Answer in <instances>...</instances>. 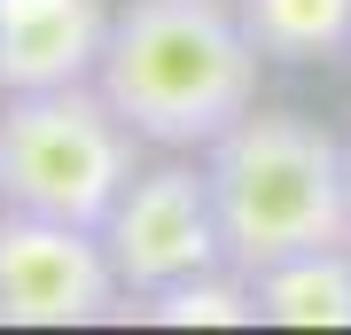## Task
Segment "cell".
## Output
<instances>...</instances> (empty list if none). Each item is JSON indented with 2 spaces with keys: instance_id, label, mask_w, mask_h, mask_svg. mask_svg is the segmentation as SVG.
Instances as JSON below:
<instances>
[{
  "instance_id": "6da1fadb",
  "label": "cell",
  "mask_w": 351,
  "mask_h": 335,
  "mask_svg": "<svg viewBox=\"0 0 351 335\" xmlns=\"http://www.w3.org/2000/svg\"><path fill=\"white\" fill-rule=\"evenodd\" d=\"M258 39L234 0H117L94 86L149 149L203 156L258 110Z\"/></svg>"
},
{
  "instance_id": "7a4b0ae2",
  "label": "cell",
  "mask_w": 351,
  "mask_h": 335,
  "mask_svg": "<svg viewBox=\"0 0 351 335\" xmlns=\"http://www.w3.org/2000/svg\"><path fill=\"white\" fill-rule=\"evenodd\" d=\"M211 203L226 226V265L258 273L297 249L351 242V172L343 140L304 110H250L203 149Z\"/></svg>"
},
{
  "instance_id": "3957f363",
  "label": "cell",
  "mask_w": 351,
  "mask_h": 335,
  "mask_svg": "<svg viewBox=\"0 0 351 335\" xmlns=\"http://www.w3.org/2000/svg\"><path fill=\"white\" fill-rule=\"evenodd\" d=\"M141 149L149 140L110 110L94 78L0 94V211L101 226L141 172Z\"/></svg>"
},
{
  "instance_id": "277c9868",
  "label": "cell",
  "mask_w": 351,
  "mask_h": 335,
  "mask_svg": "<svg viewBox=\"0 0 351 335\" xmlns=\"http://www.w3.org/2000/svg\"><path fill=\"white\" fill-rule=\"evenodd\" d=\"M101 242H110V258H117L125 304L156 297V288H172L188 273L226 265V226H219L203 156L164 149L156 164H141L125 179V195H117V211L101 219Z\"/></svg>"
},
{
  "instance_id": "5b68a950",
  "label": "cell",
  "mask_w": 351,
  "mask_h": 335,
  "mask_svg": "<svg viewBox=\"0 0 351 335\" xmlns=\"http://www.w3.org/2000/svg\"><path fill=\"white\" fill-rule=\"evenodd\" d=\"M125 320V281L101 226L0 211V327H101Z\"/></svg>"
},
{
  "instance_id": "8992f818",
  "label": "cell",
  "mask_w": 351,
  "mask_h": 335,
  "mask_svg": "<svg viewBox=\"0 0 351 335\" xmlns=\"http://www.w3.org/2000/svg\"><path fill=\"white\" fill-rule=\"evenodd\" d=\"M110 24H117L110 0H0V94L94 78Z\"/></svg>"
},
{
  "instance_id": "52a82bcc",
  "label": "cell",
  "mask_w": 351,
  "mask_h": 335,
  "mask_svg": "<svg viewBox=\"0 0 351 335\" xmlns=\"http://www.w3.org/2000/svg\"><path fill=\"white\" fill-rule=\"evenodd\" d=\"M250 288H258V320L265 327H351V242L258 265Z\"/></svg>"
},
{
  "instance_id": "ba28073f",
  "label": "cell",
  "mask_w": 351,
  "mask_h": 335,
  "mask_svg": "<svg viewBox=\"0 0 351 335\" xmlns=\"http://www.w3.org/2000/svg\"><path fill=\"white\" fill-rule=\"evenodd\" d=\"M265 62H351V0H234Z\"/></svg>"
},
{
  "instance_id": "9c48e42d",
  "label": "cell",
  "mask_w": 351,
  "mask_h": 335,
  "mask_svg": "<svg viewBox=\"0 0 351 335\" xmlns=\"http://www.w3.org/2000/svg\"><path fill=\"white\" fill-rule=\"evenodd\" d=\"M125 320H149V327H258V288L242 265H211V273H188L156 297L125 304Z\"/></svg>"
},
{
  "instance_id": "30bf717a",
  "label": "cell",
  "mask_w": 351,
  "mask_h": 335,
  "mask_svg": "<svg viewBox=\"0 0 351 335\" xmlns=\"http://www.w3.org/2000/svg\"><path fill=\"white\" fill-rule=\"evenodd\" d=\"M343 172H351V140H343Z\"/></svg>"
}]
</instances>
